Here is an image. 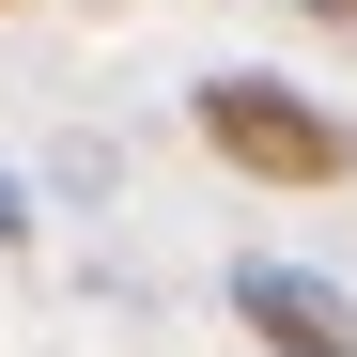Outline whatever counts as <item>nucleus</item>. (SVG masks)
I'll return each mask as SVG.
<instances>
[{
  "label": "nucleus",
  "mask_w": 357,
  "mask_h": 357,
  "mask_svg": "<svg viewBox=\"0 0 357 357\" xmlns=\"http://www.w3.org/2000/svg\"><path fill=\"white\" fill-rule=\"evenodd\" d=\"M187 125H202V155H218V171H249V187H280V202L357 187V125H342L326 93H295L280 63H233V78H202V93H187Z\"/></svg>",
  "instance_id": "1"
},
{
  "label": "nucleus",
  "mask_w": 357,
  "mask_h": 357,
  "mask_svg": "<svg viewBox=\"0 0 357 357\" xmlns=\"http://www.w3.org/2000/svg\"><path fill=\"white\" fill-rule=\"evenodd\" d=\"M218 311L249 326L264 357H357V295H342L326 264H264V249H249V264H218Z\"/></svg>",
  "instance_id": "2"
},
{
  "label": "nucleus",
  "mask_w": 357,
  "mask_h": 357,
  "mask_svg": "<svg viewBox=\"0 0 357 357\" xmlns=\"http://www.w3.org/2000/svg\"><path fill=\"white\" fill-rule=\"evenodd\" d=\"M0 249H31V171H0Z\"/></svg>",
  "instance_id": "3"
},
{
  "label": "nucleus",
  "mask_w": 357,
  "mask_h": 357,
  "mask_svg": "<svg viewBox=\"0 0 357 357\" xmlns=\"http://www.w3.org/2000/svg\"><path fill=\"white\" fill-rule=\"evenodd\" d=\"M311 16H342V31H357V0H311Z\"/></svg>",
  "instance_id": "4"
}]
</instances>
